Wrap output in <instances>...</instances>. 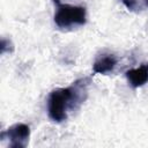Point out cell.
Returning a JSON list of instances; mask_svg holds the SVG:
<instances>
[{
  "instance_id": "cell-4",
  "label": "cell",
  "mask_w": 148,
  "mask_h": 148,
  "mask_svg": "<svg viewBox=\"0 0 148 148\" xmlns=\"http://www.w3.org/2000/svg\"><path fill=\"white\" fill-rule=\"evenodd\" d=\"M117 62H118V59L114 54L102 53L96 58L92 65V71L94 73H97V74H108L114 69V67L117 66Z\"/></svg>"
},
{
  "instance_id": "cell-6",
  "label": "cell",
  "mask_w": 148,
  "mask_h": 148,
  "mask_svg": "<svg viewBox=\"0 0 148 148\" xmlns=\"http://www.w3.org/2000/svg\"><path fill=\"white\" fill-rule=\"evenodd\" d=\"M121 2H123L128 9H131V10H134V9H136L138 7L140 8V6H139V3H138V0H121Z\"/></svg>"
},
{
  "instance_id": "cell-3",
  "label": "cell",
  "mask_w": 148,
  "mask_h": 148,
  "mask_svg": "<svg viewBox=\"0 0 148 148\" xmlns=\"http://www.w3.org/2000/svg\"><path fill=\"white\" fill-rule=\"evenodd\" d=\"M30 128L27 124L17 123L10 126L6 132L1 133V139L8 140V146L10 148H24L29 142Z\"/></svg>"
},
{
  "instance_id": "cell-2",
  "label": "cell",
  "mask_w": 148,
  "mask_h": 148,
  "mask_svg": "<svg viewBox=\"0 0 148 148\" xmlns=\"http://www.w3.org/2000/svg\"><path fill=\"white\" fill-rule=\"evenodd\" d=\"M56 5L54 23L60 29H72L83 25L87 21V10L83 6L64 3L60 0H53Z\"/></svg>"
},
{
  "instance_id": "cell-1",
  "label": "cell",
  "mask_w": 148,
  "mask_h": 148,
  "mask_svg": "<svg viewBox=\"0 0 148 148\" xmlns=\"http://www.w3.org/2000/svg\"><path fill=\"white\" fill-rule=\"evenodd\" d=\"M88 86V79H80L69 87L52 90L47 98V114L50 119L56 123L66 120L68 113L77 109L86 99Z\"/></svg>"
},
{
  "instance_id": "cell-7",
  "label": "cell",
  "mask_w": 148,
  "mask_h": 148,
  "mask_svg": "<svg viewBox=\"0 0 148 148\" xmlns=\"http://www.w3.org/2000/svg\"><path fill=\"white\" fill-rule=\"evenodd\" d=\"M145 2H146V5L148 6V0H145Z\"/></svg>"
},
{
  "instance_id": "cell-5",
  "label": "cell",
  "mask_w": 148,
  "mask_h": 148,
  "mask_svg": "<svg viewBox=\"0 0 148 148\" xmlns=\"http://www.w3.org/2000/svg\"><path fill=\"white\" fill-rule=\"evenodd\" d=\"M126 77L133 88H139L148 82V64H143L139 67L128 69Z\"/></svg>"
}]
</instances>
